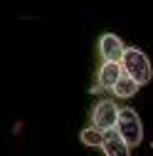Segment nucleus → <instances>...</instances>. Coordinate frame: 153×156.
<instances>
[{
	"label": "nucleus",
	"instance_id": "nucleus-1",
	"mask_svg": "<svg viewBox=\"0 0 153 156\" xmlns=\"http://www.w3.org/2000/svg\"><path fill=\"white\" fill-rule=\"evenodd\" d=\"M121 67H124V74L133 77L141 87H146L151 80H153V67H151V60L148 55L138 47H126V55L121 60Z\"/></svg>",
	"mask_w": 153,
	"mask_h": 156
},
{
	"label": "nucleus",
	"instance_id": "nucleus-2",
	"mask_svg": "<svg viewBox=\"0 0 153 156\" xmlns=\"http://www.w3.org/2000/svg\"><path fill=\"white\" fill-rule=\"evenodd\" d=\"M116 131L119 136L133 149L143 144V124H141V116L136 109L131 107H121V114H119V122H116Z\"/></svg>",
	"mask_w": 153,
	"mask_h": 156
},
{
	"label": "nucleus",
	"instance_id": "nucleus-3",
	"mask_svg": "<svg viewBox=\"0 0 153 156\" xmlns=\"http://www.w3.org/2000/svg\"><path fill=\"white\" fill-rule=\"evenodd\" d=\"M119 114H121V107L116 104L114 97L99 99L97 104H94V109H91V126H97L101 131H111V129H116Z\"/></svg>",
	"mask_w": 153,
	"mask_h": 156
},
{
	"label": "nucleus",
	"instance_id": "nucleus-4",
	"mask_svg": "<svg viewBox=\"0 0 153 156\" xmlns=\"http://www.w3.org/2000/svg\"><path fill=\"white\" fill-rule=\"evenodd\" d=\"M97 52L101 57V62H119L121 65L124 55H126V45H124V40H121L116 32H104L99 37Z\"/></svg>",
	"mask_w": 153,
	"mask_h": 156
},
{
	"label": "nucleus",
	"instance_id": "nucleus-5",
	"mask_svg": "<svg viewBox=\"0 0 153 156\" xmlns=\"http://www.w3.org/2000/svg\"><path fill=\"white\" fill-rule=\"evenodd\" d=\"M121 77H124V67L119 62H101L97 67V77H94V80L104 87V92H111Z\"/></svg>",
	"mask_w": 153,
	"mask_h": 156
},
{
	"label": "nucleus",
	"instance_id": "nucleus-6",
	"mask_svg": "<svg viewBox=\"0 0 153 156\" xmlns=\"http://www.w3.org/2000/svg\"><path fill=\"white\" fill-rule=\"evenodd\" d=\"M101 151H104V156H131V146H128V144L121 139V136H119V131H116V129L106 131Z\"/></svg>",
	"mask_w": 153,
	"mask_h": 156
},
{
	"label": "nucleus",
	"instance_id": "nucleus-7",
	"mask_svg": "<svg viewBox=\"0 0 153 156\" xmlns=\"http://www.w3.org/2000/svg\"><path fill=\"white\" fill-rule=\"evenodd\" d=\"M138 89H141V84L133 80V77L124 74L121 80L116 82V87L111 89V94H114V99H131V97H136V94H138Z\"/></svg>",
	"mask_w": 153,
	"mask_h": 156
},
{
	"label": "nucleus",
	"instance_id": "nucleus-8",
	"mask_svg": "<svg viewBox=\"0 0 153 156\" xmlns=\"http://www.w3.org/2000/svg\"><path fill=\"white\" fill-rule=\"evenodd\" d=\"M104 136H106V131H101V129H97V126L89 124L87 129H82L79 139H82V144L89 146V149H101V146H104Z\"/></svg>",
	"mask_w": 153,
	"mask_h": 156
},
{
	"label": "nucleus",
	"instance_id": "nucleus-9",
	"mask_svg": "<svg viewBox=\"0 0 153 156\" xmlns=\"http://www.w3.org/2000/svg\"><path fill=\"white\" fill-rule=\"evenodd\" d=\"M89 92H91V94H106V92H104V87H101V84H99L97 80L91 82V89H89Z\"/></svg>",
	"mask_w": 153,
	"mask_h": 156
}]
</instances>
